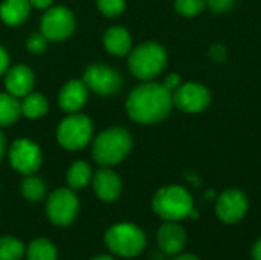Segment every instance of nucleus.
I'll return each instance as SVG.
<instances>
[{
	"label": "nucleus",
	"instance_id": "obj_14",
	"mask_svg": "<svg viewBox=\"0 0 261 260\" xmlns=\"http://www.w3.org/2000/svg\"><path fill=\"white\" fill-rule=\"evenodd\" d=\"M95 195L104 202H113L119 198L122 190V182L119 176L110 169H101L93 176Z\"/></svg>",
	"mask_w": 261,
	"mask_h": 260
},
{
	"label": "nucleus",
	"instance_id": "obj_21",
	"mask_svg": "<svg viewBox=\"0 0 261 260\" xmlns=\"http://www.w3.org/2000/svg\"><path fill=\"white\" fill-rule=\"evenodd\" d=\"M92 179V170L90 166L84 161L73 162L67 170V184L72 190H80L89 184Z\"/></svg>",
	"mask_w": 261,
	"mask_h": 260
},
{
	"label": "nucleus",
	"instance_id": "obj_1",
	"mask_svg": "<svg viewBox=\"0 0 261 260\" xmlns=\"http://www.w3.org/2000/svg\"><path fill=\"white\" fill-rule=\"evenodd\" d=\"M173 106V93L164 84L145 83L132 90L127 100L130 118L141 124H153L164 120Z\"/></svg>",
	"mask_w": 261,
	"mask_h": 260
},
{
	"label": "nucleus",
	"instance_id": "obj_24",
	"mask_svg": "<svg viewBox=\"0 0 261 260\" xmlns=\"http://www.w3.org/2000/svg\"><path fill=\"white\" fill-rule=\"evenodd\" d=\"M21 195L32 202L41 201L46 195V184L41 178L28 175L21 182Z\"/></svg>",
	"mask_w": 261,
	"mask_h": 260
},
{
	"label": "nucleus",
	"instance_id": "obj_28",
	"mask_svg": "<svg viewBox=\"0 0 261 260\" xmlns=\"http://www.w3.org/2000/svg\"><path fill=\"white\" fill-rule=\"evenodd\" d=\"M234 3H236V0H206V5L211 8V11H214L217 14L229 11L234 6Z\"/></svg>",
	"mask_w": 261,
	"mask_h": 260
},
{
	"label": "nucleus",
	"instance_id": "obj_34",
	"mask_svg": "<svg viewBox=\"0 0 261 260\" xmlns=\"http://www.w3.org/2000/svg\"><path fill=\"white\" fill-rule=\"evenodd\" d=\"M5 150H6V139H5V135L0 132V161L5 155Z\"/></svg>",
	"mask_w": 261,
	"mask_h": 260
},
{
	"label": "nucleus",
	"instance_id": "obj_8",
	"mask_svg": "<svg viewBox=\"0 0 261 260\" xmlns=\"http://www.w3.org/2000/svg\"><path fill=\"white\" fill-rule=\"evenodd\" d=\"M75 29V17L64 6L50 8L41 18V34L52 41L67 38Z\"/></svg>",
	"mask_w": 261,
	"mask_h": 260
},
{
	"label": "nucleus",
	"instance_id": "obj_13",
	"mask_svg": "<svg viewBox=\"0 0 261 260\" xmlns=\"http://www.w3.org/2000/svg\"><path fill=\"white\" fill-rule=\"evenodd\" d=\"M158 245L162 253L176 256L187 245V231L176 221H168L158 231Z\"/></svg>",
	"mask_w": 261,
	"mask_h": 260
},
{
	"label": "nucleus",
	"instance_id": "obj_27",
	"mask_svg": "<svg viewBox=\"0 0 261 260\" xmlns=\"http://www.w3.org/2000/svg\"><path fill=\"white\" fill-rule=\"evenodd\" d=\"M46 43H47V38H46L43 34H32V35L29 37L26 46H28L29 52H32V54H40V52L44 51Z\"/></svg>",
	"mask_w": 261,
	"mask_h": 260
},
{
	"label": "nucleus",
	"instance_id": "obj_19",
	"mask_svg": "<svg viewBox=\"0 0 261 260\" xmlns=\"http://www.w3.org/2000/svg\"><path fill=\"white\" fill-rule=\"evenodd\" d=\"M21 103L11 93H0V127L9 126L18 120Z\"/></svg>",
	"mask_w": 261,
	"mask_h": 260
},
{
	"label": "nucleus",
	"instance_id": "obj_23",
	"mask_svg": "<svg viewBox=\"0 0 261 260\" xmlns=\"http://www.w3.org/2000/svg\"><path fill=\"white\" fill-rule=\"evenodd\" d=\"M24 256V245L14 236L0 238V260H21Z\"/></svg>",
	"mask_w": 261,
	"mask_h": 260
},
{
	"label": "nucleus",
	"instance_id": "obj_11",
	"mask_svg": "<svg viewBox=\"0 0 261 260\" xmlns=\"http://www.w3.org/2000/svg\"><path fill=\"white\" fill-rule=\"evenodd\" d=\"M84 84L99 95H112L119 90L122 80L115 69L102 64H92L84 72Z\"/></svg>",
	"mask_w": 261,
	"mask_h": 260
},
{
	"label": "nucleus",
	"instance_id": "obj_36",
	"mask_svg": "<svg viewBox=\"0 0 261 260\" xmlns=\"http://www.w3.org/2000/svg\"><path fill=\"white\" fill-rule=\"evenodd\" d=\"M93 260H115L113 257H110V256H98V257H95Z\"/></svg>",
	"mask_w": 261,
	"mask_h": 260
},
{
	"label": "nucleus",
	"instance_id": "obj_12",
	"mask_svg": "<svg viewBox=\"0 0 261 260\" xmlns=\"http://www.w3.org/2000/svg\"><path fill=\"white\" fill-rule=\"evenodd\" d=\"M248 198L242 190L231 188L220 195L216 204V211L220 221L225 224H236L242 221L248 211Z\"/></svg>",
	"mask_w": 261,
	"mask_h": 260
},
{
	"label": "nucleus",
	"instance_id": "obj_33",
	"mask_svg": "<svg viewBox=\"0 0 261 260\" xmlns=\"http://www.w3.org/2000/svg\"><path fill=\"white\" fill-rule=\"evenodd\" d=\"M251 256H252V260H261V238L254 244Z\"/></svg>",
	"mask_w": 261,
	"mask_h": 260
},
{
	"label": "nucleus",
	"instance_id": "obj_7",
	"mask_svg": "<svg viewBox=\"0 0 261 260\" xmlns=\"http://www.w3.org/2000/svg\"><path fill=\"white\" fill-rule=\"evenodd\" d=\"M80 210L76 195L70 188H57L46 202V215L57 227H69Z\"/></svg>",
	"mask_w": 261,
	"mask_h": 260
},
{
	"label": "nucleus",
	"instance_id": "obj_37",
	"mask_svg": "<svg viewBox=\"0 0 261 260\" xmlns=\"http://www.w3.org/2000/svg\"><path fill=\"white\" fill-rule=\"evenodd\" d=\"M0 188H2V182H0Z\"/></svg>",
	"mask_w": 261,
	"mask_h": 260
},
{
	"label": "nucleus",
	"instance_id": "obj_20",
	"mask_svg": "<svg viewBox=\"0 0 261 260\" xmlns=\"http://www.w3.org/2000/svg\"><path fill=\"white\" fill-rule=\"evenodd\" d=\"M26 257L28 260H57L58 253L50 241L44 238H37L28 245Z\"/></svg>",
	"mask_w": 261,
	"mask_h": 260
},
{
	"label": "nucleus",
	"instance_id": "obj_17",
	"mask_svg": "<svg viewBox=\"0 0 261 260\" xmlns=\"http://www.w3.org/2000/svg\"><path fill=\"white\" fill-rule=\"evenodd\" d=\"M104 46L110 54L122 57L132 49V37L127 29L121 26H113L104 34Z\"/></svg>",
	"mask_w": 261,
	"mask_h": 260
},
{
	"label": "nucleus",
	"instance_id": "obj_32",
	"mask_svg": "<svg viewBox=\"0 0 261 260\" xmlns=\"http://www.w3.org/2000/svg\"><path fill=\"white\" fill-rule=\"evenodd\" d=\"M52 3V0H29V5L37 8V9H44V8H49Z\"/></svg>",
	"mask_w": 261,
	"mask_h": 260
},
{
	"label": "nucleus",
	"instance_id": "obj_29",
	"mask_svg": "<svg viewBox=\"0 0 261 260\" xmlns=\"http://www.w3.org/2000/svg\"><path fill=\"white\" fill-rule=\"evenodd\" d=\"M164 86H165V89H168L170 92H174V90L180 86V78H179V75H177V74L168 75V77L165 78V81H164Z\"/></svg>",
	"mask_w": 261,
	"mask_h": 260
},
{
	"label": "nucleus",
	"instance_id": "obj_18",
	"mask_svg": "<svg viewBox=\"0 0 261 260\" xmlns=\"http://www.w3.org/2000/svg\"><path fill=\"white\" fill-rule=\"evenodd\" d=\"M29 9V0H5L0 6V17L6 25L15 26L28 18Z\"/></svg>",
	"mask_w": 261,
	"mask_h": 260
},
{
	"label": "nucleus",
	"instance_id": "obj_5",
	"mask_svg": "<svg viewBox=\"0 0 261 260\" xmlns=\"http://www.w3.org/2000/svg\"><path fill=\"white\" fill-rule=\"evenodd\" d=\"M167 64L165 49L153 41L138 46L128 58V67L132 74L141 80H151L158 77Z\"/></svg>",
	"mask_w": 261,
	"mask_h": 260
},
{
	"label": "nucleus",
	"instance_id": "obj_35",
	"mask_svg": "<svg viewBox=\"0 0 261 260\" xmlns=\"http://www.w3.org/2000/svg\"><path fill=\"white\" fill-rule=\"evenodd\" d=\"M173 260H200L199 257H196L194 254H176V257Z\"/></svg>",
	"mask_w": 261,
	"mask_h": 260
},
{
	"label": "nucleus",
	"instance_id": "obj_4",
	"mask_svg": "<svg viewBox=\"0 0 261 260\" xmlns=\"http://www.w3.org/2000/svg\"><path fill=\"white\" fill-rule=\"evenodd\" d=\"M153 211L165 221H182L190 216L194 208L191 195L180 185H168L153 198Z\"/></svg>",
	"mask_w": 261,
	"mask_h": 260
},
{
	"label": "nucleus",
	"instance_id": "obj_10",
	"mask_svg": "<svg viewBox=\"0 0 261 260\" xmlns=\"http://www.w3.org/2000/svg\"><path fill=\"white\" fill-rule=\"evenodd\" d=\"M173 103L184 112L197 113L205 110L211 103L210 90L199 83L180 84L173 93Z\"/></svg>",
	"mask_w": 261,
	"mask_h": 260
},
{
	"label": "nucleus",
	"instance_id": "obj_25",
	"mask_svg": "<svg viewBox=\"0 0 261 260\" xmlns=\"http://www.w3.org/2000/svg\"><path fill=\"white\" fill-rule=\"evenodd\" d=\"M206 0H176V11L185 17H196L203 11Z\"/></svg>",
	"mask_w": 261,
	"mask_h": 260
},
{
	"label": "nucleus",
	"instance_id": "obj_9",
	"mask_svg": "<svg viewBox=\"0 0 261 260\" xmlns=\"http://www.w3.org/2000/svg\"><path fill=\"white\" fill-rule=\"evenodd\" d=\"M9 162L21 175H32L41 166V150L29 139H17L9 149Z\"/></svg>",
	"mask_w": 261,
	"mask_h": 260
},
{
	"label": "nucleus",
	"instance_id": "obj_26",
	"mask_svg": "<svg viewBox=\"0 0 261 260\" xmlns=\"http://www.w3.org/2000/svg\"><path fill=\"white\" fill-rule=\"evenodd\" d=\"M96 3L106 17H116L125 9V0H96Z\"/></svg>",
	"mask_w": 261,
	"mask_h": 260
},
{
	"label": "nucleus",
	"instance_id": "obj_22",
	"mask_svg": "<svg viewBox=\"0 0 261 260\" xmlns=\"http://www.w3.org/2000/svg\"><path fill=\"white\" fill-rule=\"evenodd\" d=\"M47 112V100L40 93H28L21 103V113L31 120L41 118Z\"/></svg>",
	"mask_w": 261,
	"mask_h": 260
},
{
	"label": "nucleus",
	"instance_id": "obj_3",
	"mask_svg": "<svg viewBox=\"0 0 261 260\" xmlns=\"http://www.w3.org/2000/svg\"><path fill=\"white\" fill-rule=\"evenodd\" d=\"M106 247L116 256L121 257H136L139 256L147 244L144 231L128 222H121L112 225L104 234Z\"/></svg>",
	"mask_w": 261,
	"mask_h": 260
},
{
	"label": "nucleus",
	"instance_id": "obj_16",
	"mask_svg": "<svg viewBox=\"0 0 261 260\" xmlns=\"http://www.w3.org/2000/svg\"><path fill=\"white\" fill-rule=\"evenodd\" d=\"M5 86L8 93L14 97H26L34 87V74L24 64H17L6 72Z\"/></svg>",
	"mask_w": 261,
	"mask_h": 260
},
{
	"label": "nucleus",
	"instance_id": "obj_30",
	"mask_svg": "<svg viewBox=\"0 0 261 260\" xmlns=\"http://www.w3.org/2000/svg\"><path fill=\"white\" fill-rule=\"evenodd\" d=\"M211 57H213L216 61H223V58L226 57V51H225V48H223V46H220V44L213 46V48H211Z\"/></svg>",
	"mask_w": 261,
	"mask_h": 260
},
{
	"label": "nucleus",
	"instance_id": "obj_6",
	"mask_svg": "<svg viewBox=\"0 0 261 260\" xmlns=\"http://www.w3.org/2000/svg\"><path fill=\"white\" fill-rule=\"evenodd\" d=\"M92 133L93 126L90 118L86 115L73 113L60 123L57 138L66 150H80L90 141Z\"/></svg>",
	"mask_w": 261,
	"mask_h": 260
},
{
	"label": "nucleus",
	"instance_id": "obj_2",
	"mask_svg": "<svg viewBox=\"0 0 261 260\" xmlns=\"http://www.w3.org/2000/svg\"><path fill=\"white\" fill-rule=\"evenodd\" d=\"M132 149V136L125 129L112 127L99 133L93 143V159L102 166L110 167L121 162Z\"/></svg>",
	"mask_w": 261,
	"mask_h": 260
},
{
	"label": "nucleus",
	"instance_id": "obj_15",
	"mask_svg": "<svg viewBox=\"0 0 261 260\" xmlns=\"http://www.w3.org/2000/svg\"><path fill=\"white\" fill-rule=\"evenodd\" d=\"M86 101H87V86L84 84V81L80 80H72L66 83L58 95L60 107L69 113H75L80 109H83Z\"/></svg>",
	"mask_w": 261,
	"mask_h": 260
},
{
	"label": "nucleus",
	"instance_id": "obj_31",
	"mask_svg": "<svg viewBox=\"0 0 261 260\" xmlns=\"http://www.w3.org/2000/svg\"><path fill=\"white\" fill-rule=\"evenodd\" d=\"M8 64H9V57L6 51L0 46V77L8 70Z\"/></svg>",
	"mask_w": 261,
	"mask_h": 260
}]
</instances>
